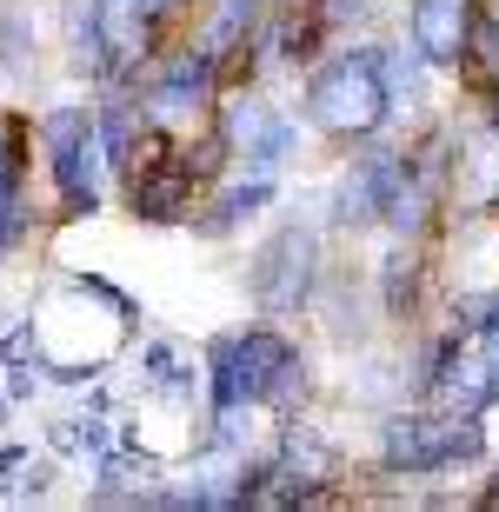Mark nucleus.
I'll use <instances>...</instances> for the list:
<instances>
[{
    "label": "nucleus",
    "mask_w": 499,
    "mask_h": 512,
    "mask_svg": "<svg viewBox=\"0 0 499 512\" xmlns=\"http://www.w3.org/2000/svg\"><path fill=\"white\" fill-rule=\"evenodd\" d=\"M293 393H307V360L293 353L273 326H247V333H220L207 346V399L213 413H247V406H293Z\"/></svg>",
    "instance_id": "1"
},
{
    "label": "nucleus",
    "mask_w": 499,
    "mask_h": 512,
    "mask_svg": "<svg viewBox=\"0 0 499 512\" xmlns=\"http://www.w3.org/2000/svg\"><path fill=\"white\" fill-rule=\"evenodd\" d=\"M386 107V74H380V47H353V54H333L320 74L307 80V120L320 133H380Z\"/></svg>",
    "instance_id": "2"
},
{
    "label": "nucleus",
    "mask_w": 499,
    "mask_h": 512,
    "mask_svg": "<svg viewBox=\"0 0 499 512\" xmlns=\"http://www.w3.org/2000/svg\"><path fill=\"white\" fill-rule=\"evenodd\" d=\"M480 453H486L480 413H393V419L380 426V459H386V473H406V479L446 473V466L480 459Z\"/></svg>",
    "instance_id": "3"
},
{
    "label": "nucleus",
    "mask_w": 499,
    "mask_h": 512,
    "mask_svg": "<svg viewBox=\"0 0 499 512\" xmlns=\"http://www.w3.org/2000/svg\"><path fill=\"white\" fill-rule=\"evenodd\" d=\"M40 147H47V173H54L60 207L74 213V220H87V213L100 207V167H107L94 114H87V107H47Z\"/></svg>",
    "instance_id": "4"
},
{
    "label": "nucleus",
    "mask_w": 499,
    "mask_h": 512,
    "mask_svg": "<svg viewBox=\"0 0 499 512\" xmlns=\"http://www.w3.org/2000/svg\"><path fill=\"white\" fill-rule=\"evenodd\" d=\"M313 280H320V240L300 220H287V227L273 233L267 247L253 253V273H247L260 313H300L313 300Z\"/></svg>",
    "instance_id": "5"
},
{
    "label": "nucleus",
    "mask_w": 499,
    "mask_h": 512,
    "mask_svg": "<svg viewBox=\"0 0 499 512\" xmlns=\"http://www.w3.org/2000/svg\"><path fill=\"white\" fill-rule=\"evenodd\" d=\"M220 133H227V153H240L247 173H267V180L287 167L293 140H300V127H293L280 107H267V100H233Z\"/></svg>",
    "instance_id": "6"
},
{
    "label": "nucleus",
    "mask_w": 499,
    "mask_h": 512,
    "mask_svg": "<svg viewBox=\"0 0 499 512\" xmlns=\"http://www.w3.org/2000/svg\"><path fill=\"white\" fill-rule=\"evenodd\" d=\"M400 173H406V153H393V147L360 153V160H353V167L340 173L333 200H327L333 227H373V220L386 213V193L400 187Z\"/></svg>",
    "instance_id": "7"
},
{
    "label": "nucleus",
    "mask_w": 499,
    "mask_h": 512,
    "mask_svg": "<svg viewBox=\"0 0 499 512\" xmlns=\"http://www.w3.org/2000/svg\"><path fill=\"white\" fill-rule=\"evenodd\" d=\"M473 0H413V54L426 67H460L466 60V34H473Z\"/></svg>",
    "instance_id": "8"
},
{
    "label": "nucleus",
    "mask_w": 499,
    "mask_h": 512,
    "mask_svg": "<svg viewBox=\"0 0 499 512\" xmlns=\"http://www.w3.org/2000/svg\"><path fill=\"white\" fill-rule=\"evenodd\" d=\"M27 120L20 114H0V253L14 247L20 233H27Z\"/></svg>",
    "instance_id": "9"
},
{
    "label": "nucleus",
    "mask_w": 499,
    "mask_h": 512,
    "mask_svg": "<svg viewBox=\"0 0 499 512\" xmlns=\"http://www.w3.org/2000/svg\"><path fill=\"white\" fill-rule=\"evenodd\" d=\"M213 80H220V60L213 54H180L167 74H160V87H154L147 107H154V120H187L193 107L213 94Z\"/></svg>",
    "instance_id": "10"
},
{
    "label": "nucleus",
    "mask_w": 499,
    "mask_h": 512,
    "mask_svg": "<svg viewBox=\"0 0 499 512\" xmlns=\"http://www.w3.org/2000/svg\"><path fill=\"white\" fill-rule=\"evenodd\" d=\"M253 20H260V0H220V14H213V27L200 34V54H213L220 67H227V54H247Z\"/></svg>",
    "instance_id": "11"
},
{
    "label": "nucleus",
    "mask_w": 499,
    "mask_h": 512,
    "mask_svg": "<svg viewBox=\"0 0 499 512\" xmlns=\"http://www.w3.org/2000/svg\"><path fill=\"white\" fill-rule=\"evenodd\" d=\"M267 200H273V180H267V173H253L247 187L220 193V207H213L207 220H193V227L207 233V240H220V233H233V227H240V220H253V213L267 207Z\"/></svg>",
    "instance_id": "12"
},
{
    "label": "nucleus",
    "mask_w": 499,
    "mask_h": 512,
    "mask_svg": "<svg viewBox=\"0 0 499 512\" xmlns=\"http://www.w3.org/2000/svg\"><path fill=\"white\" fill-rule=\"evenodd\" d=\"M140 366H147V386H154V393H167V399H187L193 386H200V373H193V360H180V346H147V353H140Z\"/></svg>",
    "instance_id": "13"
},
{
    "label": "nucleus",
    "mask_w": 499,
    "mask_h": 512,
    "mask_svg": "<svg viewBox=\"0 0 499 512\" xmlns=\"http://www.w3.org/2000/svg\"><path fill=\"white\" fill-rule=\"evenodd\" d=\"M114 426H107V419H94V413H87V419H60V426H54V453H107V446H114Z\"/></svg>",
    "instance_id": "14"
},
{
    "label": "nucleus",
    "mask_w": 499,
    "mask_h": 512,
    "mask_svg": "<svg viewBox=\"0 0 499 512\" xmlns=\"http://www.w3.org/2000/svg\"><path fill=\"white\" fill-rule=\"evenodd\" d=\"M380 293H386V313H393V320L413 306V293H420V266H413V253H393V260H386Z\"/></svg>",
    "instance_id": "15"
},
{
    "label": "nucleus",
    "mask_w": 499,
    "mask_h": 512,
    "mask_svg": "<svg viewBox=\"0 0 499 512\" xmlns=\"http://www.w3.org/2000/svg\"><path fill=\"white\" fill-rule=\"evenodd\" d=\"M453 333H499V293H460L453 300Z\"/></svg>",
    "instance_id": "16"
},
{
    "label": "nucleus",
    "mask_w": 499,
    "mask_h": 512,
    "mask_svg": "<svg viewBox=\"0 0 499 512\" xmlns=\"http://www.w3.org/2000/svg\"><path fill=\"white\" fill-rule=\"evenodd\" d=\"M47 486H54V466H47V459H20V486H14V499H40L47 493Z\"/></svg>",
    "instance_id": "17"
},
{
    "label": "nucleus",
    "mask_w": 499,
    "mask_h": 512,
    "mask_svg": "<svg viewBox=\"0 0 499 512\" xmlns=\"http://www.w3.org/2000/svg\"><path fill=\"white\" fill-rule=\"evenodd\" d=\"M366 7H373V0H327L320 14H327V27H346V20H360Z\"/></svg>",
    "instance_id": "18"
},
{
    "label": "nucleus",
    "mask_w": 499,
    "mask_h": 512,
    "mask_svg": "<svg viewBox=\"0 0 499 512\" xmlns=\"http://www.w3.org/2000/svg\"><path fill=\"white\" fill-rule=\"evenodd\" d=\"M20 459H27L20 446H0V473H20Z\"/></svg>",
    "instance_id": "19"
},
{
    "label": "nucleus",
    "mask_w": 499,
    "mask_h": 512,
    "mask_svg": "<svg viewBox=\"0 0 499 512\" xmlns=\"http://www.w3.org/2000/svg\"><path fill=\"white\" fill-rule=\"evenodd\" d=\"M140 7H147V20H160V14H173L180 0H140Z\"/></svg>",
    "instance_id": "20"
},
{
    "label": "nucleus",
    "mask_w": 499,
    "mask_h": 512,
    "mask_svg": "<svg viewBox=\"0 0 499 512\" xmlns=\"http://www.w3.org/2000/svg\"><path fill=\"white\" fill-rule=\"evenodd\" d=\"M486 120H493V133H499V67H493V107H486Z\"/></svg>",
    "instance_id": "21"
},
{
    "label": "nucleus",
    "mask_w": 499,
    "mask_h": 512,
    "mask_svg": "<svg viewBox=\"0 0 499 512\" xmlns=\"http://www.w3.org/2000/svg\"><path fill=\"white\" fill-rule=\"evenodd\" d=\"M0 426H7V399H0Z\"/></svg>",
    "instance_id": "22"
},
{
    "label": "nucleus",
    "mask_w": 499,
    "mask_h": 512,
    "mask_svg": "<svg viewBox=\"0 0 499 512\" xmlns=\"http://www.w3.org/2000/svg\"><path fill=\"white\" fill-rule=\"evenodd\" d=\"M486 499H493V506H499V486H493V493H486Z\"/></svg>",
    "instance_id": "23"
},
{
    "label": "nucleus",
    "mask_w": 499,
    "mask_h": 512,
    "mask_svg": "<svg viewBox=\"0 0 499 512\" xmlns=\"http://www.w3.org/2000/svg\"><path fill=\"white\" fill-rule=\"evenodd\" d=\"M493 207H499V200H493Z\"/></svg>",
    "instance_id": "24"
}]
</instances>
